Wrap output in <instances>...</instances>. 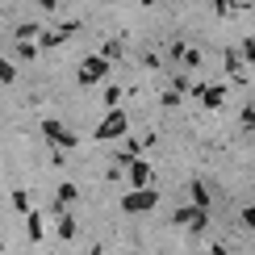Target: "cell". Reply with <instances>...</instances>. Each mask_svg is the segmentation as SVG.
<instances>
[{"label":"cell","mask_w":255,"mask_h":255,"mask_svg":"<svg viewBox=\"0 0 255 255\" xmlns=\"http://www.w3.org/2000/svg\"><path fill=\"white\" fill-rule=\"evenodd\" d=\"M159 205V188H130V193L122 197V209L126 214H151V209Z\"/></svg>","instance_id":"1"},{"label":"cell","mask_w":255,"mask_h":255,"mask_svg":"<svg viewBox=\"0 0 255 255\" xmlns=\"http://www.w3.org/2000/svg\"><path fill=\"white\" fill-rule=\"evenodd\" d=\"M126 130H130V118H126L122 109H109L97 126V142H113V138H126Z\"/></svg>","instance_id":"2"},{"label":"cell","mask_w":255,"mask_h":255,"mask_svg":"<svg viewBox=\"0 0 255 255\" xmlns=\"http://www.w3.org/2000/svg\"><path fill=\"white\" fill-rule=\"evenodd\" d=\"M42 134H46L50 142L59 146V151H76V146H80V138L71 134V130H67V126H63L59 118H42Z\"/></svg>","instance_id":"3"},{"label":"cell","mask_w":255,"mask_h":255,"mask_svg":"<svg viewBox=\"0 0 255 255\" xmlns=\"http://www.w3.org/2000/svg\"><path fill=\"white\" fill-rule=\"evenodd\" d=\"M101 80H109V63H105L101 55H88L76 67V84H101Z\"/></svg>","instance_id":"4"},{"label":"cell","mask_w":255,"mask_h":255,"mask_svg":"<svg viewBox=\"0 0 255 255\" xmlns=\"http://www.w3.org/2000/svg\"><path fill=\"white\" fill-rule=\"evenodd\" d=\"M176 226H184V230H193V235H201V230L209 226V209H197V205H184V209H176L172 214Z\"/></svg>","instance_id":"5"},{"label":"cell","mask_w":255,"mask_h":255,"mask_svg":"<svg viewBox=\"0 0 255 255\" xmlns=\"http://www.w3.org/2000/svg\"><path fill=\"white\" fill-rule=\"evenodd\" d=\"M188 92H193V97L205 105V109H218V105L226 101V84H193Z\"/></svg>","instance_id":"6"},{"label":"cell","mask_w":255,"mask_h":255,"mask_svg":"<svg viewBox=\"0 0 255 255\" xmlns=\"http://www.w3.org/2000/svg\"><path fill=\"white\" fill-rule=\"evenodd\" d=\"M130 184L134 188H155V172H151L146 159H134V163H130Z\"/></svg>","instance_id":"7"},{"label":"cell","mask_w":255,"mask_h":255,"mask_svg":"<svg viewBox=\"0 0 255 255\" xmlns=\"http://www.w3.org/2000/svg\"><path fill=\"white\" fill-rule=\"evenodd\" d=\"M226 71H230V80H235V84H251V76H247V63L239 59V50H226Z\"/></svg>","instance_id":"8"},{"label":"cell","mask_w":255,"mask_h":255,"mask_svg":"<svg viewBox=\"0 0 255 255\" xmlns=\"http://www.w3.org/2000/svg\"><path fill=\"white\" fill-rule=\"evenodd\" d=\"M38 50H55V46H63V34L59 29H38V42H34Z\"/></svg>","instance_id":"9"},{"label":"cell","mask_w":255,"mask_h":255,"mask_svg":"<svg viewBox=\"0 0 255 255\" xmlns=\"http://www.w3.org/2000/svg\"><path fill=\"white\" fill-rule=\"evenodd\" d=\"M13 59H17V63H34V59H38V46H34V42H17V46H13Z\"/></svg>","instance_id":"10"},{"label":"cell","mask_w":255,"mask_h":255,"mask_svg":"<svg viewBox=\"0 0 255 255\" xmlns=\"http://www.w3.org/2000/svg\"><path fill=\"white\" fill-rule=\"evenodd\" d=\"M193 205L197 209H209V184H205V180H193Z\"/></svg>","instance_id":"11"},{"label":"cell","mask_w":255,"mask_h":255,"mask_svg":"<svg viewBox=\"0 0 255 255\" xmlns=\"http://www.w3.org/2000/svg\"><path fill=\"white\" fill-rule=\"evenodd\" d=\"M42 230H46V226H42V214H25V235H29V243H38Z\"/></svg>","instance_id":"12"},{"label":"cell","mask_w":255,"mask_h":255,"mask_svg":"<svg viewBox=\"0 0 255 255\" xmlns=\"http://www.w3.org/2000/svg\"><path fill=\"white\" fill-rule=\"evenodd\" d=\"M76 230H80V226H76V218H71V214H59V239H67V243H71V239H76Z\"/></svg>","instance_id":"13"},{"label":"cell","mask_w":255,"mask_h":255,"mask_svg":"<svg viewBox=\"0 0 255 255\" xmlns=\"http://www.w3.org/2000/svg\"><path fill=\"white\" fill-rule=\"evenodd\" d=\"M42 29V21H25V25H17V42H34Z\"/></svg>","instance_id":"14"},{"label":"cell","mask_w":255,"mask_h":255,"mask_svg":"<svg viewBox=\"0 0 255 255\" xmlns=\"http://www.w3.org/2000/svg\"><path fill=\"white\" fill-rule=\"evenodd\" d=\"M13 80H17V63L0 55V84H13Z\"/></svg>","instance_id":"15"},{"label":"cell","mask_w":255,"mask_h":255,"mask_svg":"<svg viewBox=\"0 0 255 255\" xmlns=\"http://www.w3.org/2000/svg\"><path fill=\"white\" fill-rule=\"evenodd\" d=\"M101 59H105V63L122 59V42H118V38H109V42H105V46H101Z\"/></svg>","instance_id":"16"},{"label":"cell","mask_w":255,"mask_h":255,"mask_svg":"<svg viewBox=\"0 0 255 255\" xmlns=\"http://www.w3.org/2000/svg\"><path fill=\"white\" fill-rule=\"evenodd\" d=\"M76 197H80V193H76V184H59V214H63V209H67Z\"/></svg>","instance_id":"17"},{"label":"cell","mask_w":255,"mask_h":255,"mask_svg":"<svg viewBox=\"0 0 255 255\" xmlns=\"http://www.w3.org/2000/svg\"><path fill=\"white\" fill-rule=\"evenodd\" d=\"M122 105V88L118 84H105V109H118Z\"/></svg>","instance_id":"18"},{"label":"cell","mask_w":255,"mask_h":255,"mask_svg":"<svg viewBox=\"0 0 255 255\" xmlns=\"http://www.w3.org/2000/svg\"><path fill=\"white\" fill-rule=\"evenodd\" d=\"M180 63H184V67H201V63H205V55H201V50H193V46H184Z\"/></svg>","instance_id":"19"},{"label":"cell","mask_w":255,"mask_h":255,"mask_svg":"<svg viewBox=\"0 0 255 255\" xmlns=\"http://www.w3.org/2000/svg\"><path fill=\"white\" fill-rule=\"evenodd\" d=\"M239 59H243V63H251V59H255V38H251V34L243 38V46H239Z\"/></svg>","instance_id":"20"},{"label":"cell","mask_w":255,"mask_h":255,"mask_svg":"<svg viewBox=\"0 0 255 255\" xmlns=\"http://www.w3.org/2000/svg\"><path fill=\"white\" fill-rule=\"evenodd\" d=\"M251 226H255V209H251V205H243V218H239V230H243V235H247Z\"/></svg>","instance_id":"21"},{"label":"cell","mask_w":255,"mask_h":255,"mask_svg":"<svg viewBox=\"0 0 255 255\" xmlns=\"http://www.w3.org/2000/svg\"><path fill=\"white\" fill-rule=\"evenodd\" d=\"M255 126V105H243V134H251Z\"/></svg>","instance_id":"22"},{"label":"cell","mask_w":255,"mask_h":255,"mask_svg":"<svg viewBox=\"0 0 255 255\" xmlns=\"http://www.w3.org/2000/svg\"><path fill=\"white\" fill-rule=\"evenodd\" d=\"M63 38H71V34H80V21H63V25H55Z\"/></svg>","instance_id":"23"},{"label":"cell","mask_w":255,"mask_h":255,"mask_svg":"<svg viewBox=\"0 0 255 255\" xmlns=\"http://www.w3.org/2000/svg\"><path fill=\"white\" fill-rule=\"evenodd\" d=\"M176 105H180V92L167 88V92H163V109H176Z\"/></svg>","instance_id":"24"},{"label":"cell","mask_w":255,"mask_h":255,"mask_svg":"<svg viewBox=\"0 0 255 255\" xmlns=\"http://www.w3.org/2000/svg\"><path fill=\"white\" fill-rule=\"evenodd\" d=\"M214 13L218 17H230V0H214Z\"/></svg>","instance_id":"25"},{"label":"cell","mask_w":255,"mask_h":255,"mask_svg":"<svg viewBox=\"0 0 255 255\" xmlns=\"http://www.w3.org/2000/svg\"><path fill=\"white\" fill-rule=\"evenodd\" d=\"M13 205H17V209H29V197L21 193V188H17V193H13Z\"/></svg>","instance_id":"26"},{"label":"cell","mask_w":255,"mask_h":255,"mask_svg":"<svg viewBox=\"0 0 255 255\" xmlns=\"http://www.w3.org/2000/svg\"><path fill=\"white\" fill-rule=\"evenodd\" d=\"M38 8L42 13H55V0H38Z\"/></svg>","instance_id":"27"},{"label":"cell","mask_w":255,"mask_h":255,"mask_svg":"<svg viewBox=\"0 0 255 255\" xmlns=\"http://www.w3.org/2000/svg\"><path fill=\"white\" fill-rule=\"evenodd\" d=\"M235 8H251V0H230V13H235Z\"/></svg>","instance_id":"28"},{"label":"cell","mask_w":255,"mask_h":255,"mask_svg":"<svg viewBox=\"0 0 255 255\" xmlns=\"http://www.w3.org/2000/svg\"><path fill=\"white\" fill-rule=\"evenodd\" d=\"M209 255H226V247H222V243H214V247H209Z\"/></svg>","instance_id":"29"},{"label":"cell","mask_w":255,"mask_h":255,"mask_svg":"<svg viewBox=\"0 0 255 255\" xmlns=\"http://www.w3.org/2000/svg\"><path fill=\"white\" fill-rule=\"evenodd\" d=\"M88 255H105V247H92V251H88Z\"/></svg>","instance_id":"30"},{"label":"cell","mask_w":255,"mask_h":255,"mask_svg":"<svg viewBox=\"0 0 255 255\" xmlns=\"http://www.w3.org/2000/svg\"><path fill=\"white\" fill-rule=\"evenodd\" d=\"M0 255H4V243H0Z\"/></svg>","instance_id":"31"},{"label":"cell","mask_w":255,"mask_h":255,"mask_svg":"<svg viewBox=\"0 0 255 255\" xmlns=\"http://www.w3.org/2000/svg\"><path fill=\"white\" fill-rule=\"evenodd\" d=\"M0 42H4V34H0Z\"/></svg>","instance_id":"32"}]
</instances>
